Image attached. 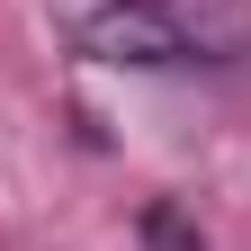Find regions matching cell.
<instances>
[{
    "label": "cell",
    "instance_id": "obj_1",
    "mask_svg": "<svg viewBox=\"0 0 251 251\" xmlns=\"http://www.w3.org/2000/svg\"><path fill=\"white\" fill-rule=\"evenodd\" d=\"M81 45L99 63H233L251 45V0H99Z\"/></svg>",
    "mask_w": 251,
    "mask_h": 251
}]
</instances>
